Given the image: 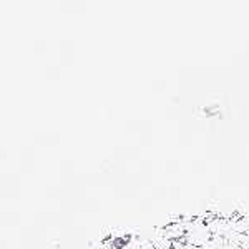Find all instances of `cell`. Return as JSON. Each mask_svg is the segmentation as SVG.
<instances>
[{"label":"cell","instance_id":"6da1fadb","mask_svg":"<svg viewBox=\"0 0 249 249\" xmlns=\"http://www.w3.org/2000/svg\"><path fill=\"white\" fill-rule=\"evenodd\" d=\"M203 249H241V248L231 244L230 241H226L224 238L216 236V238H211L210 241H208V243L203 246Z\"/></svg>","mask_w":249,"mask_h":249}]
</instances>
